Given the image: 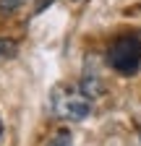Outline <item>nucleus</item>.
Returning a JSON list of instances; mask_svg holds the SVG:
<instances>
[{
    "instance_id": "obj_3",
    "label": "nucleus",
    "mask_w": 141,
    "mask_h": 146,
    "mask_svg": "<svg viewBox=\"0 0 141 146\" xmlns=\"http://www.w3.org/2000/svg\"><path fill=\"white\" fill-rule=\"evenodd\" d=\"M78 86H81V91H84V94L89 97L92 102H94V99L102 94V91H104L102 81H99V78H94V76H86V78H81V81H78Z\"/></svg>"
},
{
    "instance_id": "obj_2",
    "label": "nucleus",
    "mask_w": 141,
    "mask_h": 146,
    "mask_svg": "<svg viewBox=\"0 0 141 146\" xmlns=\"http://www.w3.org/2000/svg\"><path fill=\"white\" fill-rule=\"evenodd\" d=\"M107 63L112 70L123 73V76H133L141 65V39L133 34L118 36L107 50Z\"/></svg>"
},
{
    "instance_id": "obj_7",
    "label": "nucleus",
    "mask_w": 141,
    "mask_h": 146,
    "mask_svg": "<svg viewBox=\"0 0 141 146\" xmlns=\"http://www.w3.org/2000/svg\"><path fill=\"white\" fill-rule=\"evenodd\" d=\"M0 138H3V120H0Z\"/></svg>"
},
{
    "instance_id": "obj_4",
    "label": "nucleus",
    "mask_w": 141,
    "mask_h": 146,
    "mask_svg": "<svg viewBox=\"0 0 141 146\" xmlns=\"http://www.w3.org/2000/svg\"><path fill=\"white\" fill-rule=\"evenodd\" d=\"M19 55V44L13 39H0V60H11Z\"/></svg>"
},
{
    "instance_id": "obj_6",
    "label": "nucleus",
    "mask_w": 141,
    "mask_h": 146,
    "mask_svg": "<svg viewBox=\"0 0 141 146\" xmlns=\"http://www.w3.org/2000/svg\"><path fill=\"white\" fill-rule=\"evenodd\" d=\"M21 3H24V0H0V8L8 13V11H13V8H19Z\"/></svg>"
},
{
    "instance_id": "obj_1",
    "label": "nucleus",
    "mask_w": 141,
    "mask_h": 146,
    "mask_svg": "<svg viewBox=\"0 0 141 146\" xmlns=\"http://www.w3.org/2000/svg\"><path fill=\"white\" fill-rule=\"evenodd\" d=\"M50 107L55 112V117L73 120V123H81L92 115V99L81 91L78 84H58L52 89Z\"/></svg>"
},
{
    "instance_id": "obj_5",
    "label": "nucleus",
    "mask_w": 141,
    "mask_h": 146,
    "mask_svg": "<svg viewBox=\"0 0 141 146\" xmlns=\"http://www.w3.org/2000/svg\"><path fill=\"white\" fill-rule=\"evenodd\" d=\"M47 146H70V133L68 131H63V133H58L55 138H52Z\"/></svg>"
}]
</instances>
